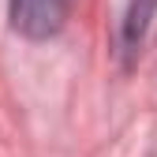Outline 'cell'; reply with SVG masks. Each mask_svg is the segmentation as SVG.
I'll return each instance as SVG.
<instances>
[{
    "label": "cell",
    "instance_id": "7a4b0ae2",
    "mask_svg": "<svg viewBox=\"0 0 157 157\" xmlns=\"http://www.w3.org/2000/svg\"><path fill=\"white\" fill-rule=\"evenodd\" d=\"M157 15V0H131L127 4V15H124V52L135 56L139 45L146 41V30Z\"/></svg>",
    "mask_w": 157,
    "mask_h": 157
},
{
    "label": "cell",
    "instance_id": "6da1fadb",
    "mask_svg": "<svg viewBox=\"0 0 157 157\" xmlns=\"http://www.w3.org/2000/svg\"><path fill=\"white\" fill-rule=\"evenodd\" d=\"M8 8H11V26L23 37L45 41L67 26L75 0H8Z\"/></svg>",
    "mask_w": 157,
    "mask_h": 157
}]
</instances>
